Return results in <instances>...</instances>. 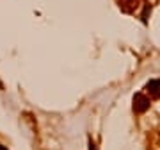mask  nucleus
I'll return each mask as SVG.
<instances>
[{"instance_id":"nucleus-5","label":"nucleus","mask_w":160,"mask_h":150,"mask_svg":"<svg viewBox=\"0 0 160 150\" xmlns=\"http://www.w3.org/2000/svg\"><path fill=\"white\" fill-rule=\"evenodd\" d=\"M0 150H7V148L4 147V145H0Z\"/></svg>"},{"instance_id":"nucleus-2","label":"nucleus","mask_w":160,"mask_h":150,"mask_svg":"<svg viewBox=\"0 0 160 150\" xmlns=\"http://www.w3.org/2000/svg\"><path fill=\"white\" fill-rule=\"evenodd\" d=\"M146 91L155 98H160V79H153L146 84Z\"/></svg>"},{"instance_id":"nucleus-3","label":"nucleus","mask_w":160,"mask_h":150,"mask_svg":"<svg viewBox=\"0 0 160 150\" xmlns=\"http://www.w3.org/2000/svg\"><path fill=\"white\" fill-rule=\"evenodd\" d=\"M137 2L139 0H119V7L125 13H132L135 9V6H137Z\"/></svg>"},{"instance_id":"nucleus-4","label":"nucleus","mask_w":160,"mask_h":150,"mask_svg":"<svg viewBox=\"0 0 160 150\" xmlns=\"http://www.w3.org/2000/svg\"><path fill=\"white\" fill-rule=\"evenodd\" d=\"M89 150H96V147H94V143H92V141H89Z\"/></svg>"},{"instance_id":"nucleus-1","label":"nucleus","mask_w":160,"mask_h":150,"mask_svg":"<svg viewBox=\"0 0 160 150\" xmlns=\"http://www.w3.org/2000/svg\"><path fill=\"white\" fill-rule=\"evenodd\" d=\"M149 109V98L142 93H135L133 95V111L135 113H144Z\"/></svg>"}]
</instances>
